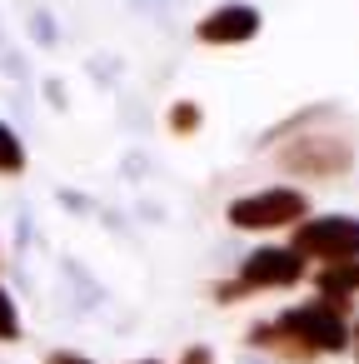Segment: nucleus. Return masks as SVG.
Segmentation results:
<instances>
[{
	"label": "nucleus",
	"instance_id": "2",
	"mask_svg": "<svg viewBox=\"0 0 359 364\" xmlns=\"http://www.w3.org/2000/svg\"><path fill=\"white\" fill-rule=\"evenodd\" d=\"M294 255H319V259H329V264H334V259H359V220L329 215V220L299 225Z\"/></svg>",
	"mask_w": 359,
	"mask_h": 364
},
{
	"label": "nucleus",
	"instance_id": "9",
	"mask_svg": "<svg viewBox=\"0 0 359 364\" xmlns=\"http://www.w3.org/2000/svg\"><path fill=\"white\" fill-rule=\"evenodd\" d=\"M55 364H85V359H70V354H60V359H55Z\"/></svg>",
	"mask_w": 359,
	"mask_h": 364
},
{
	"label": "nucleus",
	"instance_id": "7",
	"mask_svg": "<svg viewBox=\"0 0 359 364\" xmlns=\"http://www.w3.org/2000/svg\"><path fill=\"white\" fill-rule=\"evenodd\" d=\"M0 170H21V145L6 125H0Z\"/></svg>",
	"mask_w": 359,
	"mask_h": 364
},
{
	"label": "nucleus",
	"instance_id": "6",
	"mask_svg": "<svg viewBox=\"0 0 359 364\" xmlns=\"http://www.w3.org/2000/svg\"><path fill=\"white\" fill-rule=\"evenodd\" d=\"M319 289H324L329 304H344V299L359 289V264H354V259H334V264H324V269H319Z\"/></svg>",
	"mask_w": 359,
	"mask_h": 364
},
{
	"label": "nucleus",
	"instance_id": "5",
	"mask_svg": "<svg viewBox=\"0 0 359 364\" xmlns=\"http://www.w3.org/2000/svg\"><path fill=\"white\" fill-rule=\"evenodd\" d=\"M254 31H259V16L250 6H225L210 21H200V41L210 46H235V41H250Z\"/></svg>",
	"mask_w": 359,
	"mask_h": 364
},
{
	"label": "nucleus",
	"instance_id": "8",
	"mask_svg": "<svg viewBox=\"0 0 359 364\" xmlns=\"http://www.w3.org/2000/svg\"><path fill=\"white\" fill-rule=\"evenodd\" d=\"M0 334H16V309H11L6 294H0Z\"/></svg>",
	"mask_w": 359,
	"mask_h": 364
},
{
	"label": "nucleus",
	"instance_id": "3",
	"mask_svg": "<svg viewBox=\"0 0 359 364\" xmlns=\"http://www.w3.org/2000/svg\"><path fill=\"white\" fill-rule=\"evenodd\" d=\"M299 215H304V195H294V190H269V195L230 205V220L240 230H274V225H289Z\"/></svg>",
	"mask_w": 359,
	"mask_h": 364
},
{
	"label": "nucleus",
	"instance_id": "1",
	"mask_svg": "<svg viewBox=\"0 0 359 364\" xmlns=\"http://www.w3.org/2000/svg\"><path fill=\"white\" fill-rule=\"evenodd\" d=\"M279 339H289V349H344L349 329H344V304H304V309H289L279 324H274Z\"/></svg>",
	"mask_w": 359,
	"mask_h": 364
},
{
	"label": "nucleus",
	"instance_id": "4",
	"mask_svg": "<svg viewBox=\"0 0 359 364\" xmlns=\"http://www.w3.org/2000/svg\"><path fill=\"white\" fill-rule=\"evenodd\" d=\"M299 274H304V264H299L294 250H259V255L245 259L240 284H245V289H259V284H294Z\"/></svg>",
	"mask_w": 359,
	"mask_h": 364
}]
</instances>
